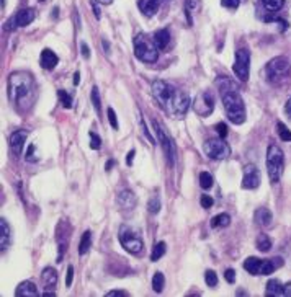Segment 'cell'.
Returning <instances> with one entry per match:
<instances>
[{"instance_id": "6da1fadb", "label": "cell", "mask_w": 291, "mask_h": 297, "mask_svg": "<svg viewBox=\"0 0 291 297\" xmlns=\"http://www.w3.org/2000/svg\"><path fill=\"white\" fill-rule=\"evenodd\" d=\"M152 95L168 116L177 119L185 118L187 111L190 108V96L185 92L178 90L164 80H154Z\"/></svg>"}, {"instance_id": "7a4b0ae2", "label": "cell", "mask_w": 291, "mask_h": 297, "mask_svg": "<svg viewBox=\"0 0 291 297\" xmlns=\"http://www.w3.org/2000/svg\"><path fill=\"white\" fill-rule=\"evenodd\" d=\"M35 96L36 85L30 72L18 71L8 77V100L20 113L31 108Z\"/></svg>"}, {"instance_id": "3957f363", "label": "cell", "mask_w": 291, "mask_h": 297, "mask_svg": "<svg viewBox=\"0 0 291 297\" xmlns=\"http://www.w3.org/2000/svg\"><path fill=\"white\" fill-rule=\"evenodd\" d=\"M216 85H218L219 95H221L229 121L234 124L246 123V105H244V100L241 93H239L236 83L229 80V77H218Z\"/></svg>"}, {"instance_id": "277c9868", "label": "cell", "mask_w": 291, "mask_h": 297, "mask_svg": "<svg viewBox=\"0 0 291 297\" xmlns=\"http://www.w3.org/2000/svg\"><path fill=\"white\" fill-rule=\"evenodd\" d=\"M134 54L139 61L154 64L159 59V48L154 43V39H149L146 35L139 33L134 38Z\"/></svg>"}, {"instance_id": "5b68a950", "label": "cell", "mask_w": 291, "mask_h": 297, "mask_svg": "<svg viewBox=\"0 0 291 297\" xmlns=\"http://www.w3.org/2000/svg\"><path fill=\"white\" fill-rule=\"evenodd\" d=\"M283 167H285L283 150L278 146L271 144V146H269V150H267V171H269L271 183H276L281 178Z\"/></svg>"}, {"instance_id": "8992f818", "label": "cell", "mask_w": 291, "mask_h": 297, "mask_svg": "<svg viewBox=\"0 0 291 297\" xmlns=\"http://www.w3.org/2000/svg\"><path fill=\"white\" fill-rule=\"evenodd\" d=\"M291 64L286 57H275L267 64L265 75L270 82H278L290 74Z\"/></svg>"}, {"instance_id": "52a82bcc", "label": "cell", "mask_w": 291, "mask_h": 297, "mask_svg": "<svg viewBox=\"0 0 291 297\" xmlns=\"http://www.w3.org/2000/svg\"><path fill=\"white\" fill-rule=\"evenodd\" d=\"M120 242L123 245V248L126 252L129 253H141L144 248V243H143V239L138 235V232H134L133 229H129V227L123 225L120 230Z\"/></svg>"}, {"instance_id": "ba28073f", "label": "cell", "mask_w": 291, "mask_h": 297, "mask_svg": "<svg viewBox=\"0 0 291 297\" xmlns=\"http://www.w3.org/2000/svg\"><path fill=\"white\" fill-rule=\"evenodd\" d=\"M203 148H205V154L213 160H224L231 155V147H229L221 137L208 139V141L205 142Z\"/></svg>"}, {"instance_id": "9c48e42d", "label": "cell", "mask_w": 291, "mask_h": 297, "mask_svg": "<svg viewBox=\"0 0 291 297\" xmlns=\"http://www.w3.org/2000/svg\"><path fill=\"white\" fill-rule=\"evenodd\" d=\"M152 124H154V129H156V134H157L159 142H161L164 152H166V155H167L168 164L173 165V162H175V146H173L172 137L168 136V132L166 131V128H164L159 121H156V119H154Z\"/></svg>"}, {"instance_id": "30bf717a", "label": "cell", "mask_w": 291, "mask_h": 297, "mask_svg": "<svg viewBox=\"0 0 291 297\" xmlns=\"http://www.w3.org/2000/svg\"><path fill=\"white\" fill-rule=\"evenodd\" d=\"M250 53L249 49H237L236 51V61H234L232 71L236 74V77L239 80L246 82L249 78V71H250Z\"/></svg>"}, {"instance_id": "8fae6325", "label": "cell", "mask_w": 291, "mask_h": 297, "mask_svg": "<svg viewBox=\"0 0 291 297\" xmlns=\"http://www.w3.org/2000/svg\"><path fill=\"white\" fill-rule=\"evenodd\" d=\"M193 110H195L196 114L201 116V118H206V116H209L214 111V98H213V95L208 93V92H203V93H200L195 98Z\"/></svg>"}, {"instance_id": "7c38bea8", "label": "cell", "mask_w": 291, "mask_h": 297, "mask_svg": "<svg viewBox=\"0 0 291 297\" xmlns=\"http://www.w3.org/2000/svg\"><path fill=\"white\" fill-rule=\"evenodd\" d=\"M36 13L33 8H25V10H20L17 13V15H13L10 20L7 21L5 25V30L7 31H12L15 30V28H23V26H28L30 23L35 20Z\"/></svg>"}, {"instance_id": "4fadbf2b", "label": "cell", "mask_w": 291, "mask_h": 297, "mask_svg": "<svg viewBox=\"0 0 291 297\" xmlns=\"http://www.w3.org/2000/svg\"><path fill=\"white\" fill-rule=\"evenodd\" d=\"M260 186V171L257 165L249 164L244 167V178H242V188L244 189H255Z\"/></svg>"}, {"instance_id": "5bb4252c", "label": "cell", "mask_w": 291, "mask_h": 297, "mask_svg": "<svg viewBox=\"0 0 291 297\" xmlns=\"http://www.w3.org/2000/svg\"><path fill=\"white\" fill-rule=\"evenodd\" d=\"M28 137V131L25 129H20V131H15L10 136V150L13 152V155H20L23 150V144H25Z\"/></svg>"}, {"instance_id": "9a60e30c", "label": "cell", "mask_w": 291, "mask_h": 297, "mask_svg": "<svg viewBox=\"0 0 291 297\" xmlns=\"http://www.w3.org/2000/svg\"><path fill=\"white\" fill-rule=\"evenodd\" d=\"M116 203H118V206L123 211H133L134 207H136V203H138V199H136V194L133 191H129V189H125V191H121L118 194V198H116Z\"/></svg>"}, {"instance_id": "2e32d148", "label": "cell", "mask_w": 291, "mask_h": 297, "mask_svg": "<svg viewBox=\"0 0 291 297\" xmlns=\"http://www.w3.org/2000/svg\"><path fill=\"white\" fill-rule=\"evenodd\" d=\"M56 239H58V247H59V257L58 261H61L65 253V248H67V242H69V235H67V227H65L64 222H61L58 230H56Z\"/></svg>"}, {"instance_id": "e0dca14e", "label": "cell", "mask_w": 291, "mask_h": 297, "mask_svg": "<svg viewBox=\"0 0 291 297\" xmlns=\"http://www.w3.org/2000/svg\"><path fill=\"white\" fill-rule=\"evenodd\" d=\"M40 62H41V67H44L46 71H51V69H54L58 66L59 57H58V54L53 53L51 49H43L40 56Z\"/></svg>"}, {"instance_id": "ac0fdd59", "label": "cell", "mask_w": 291, "mask_h": 297, "mask_svg": "<svg viewBox=\"0 0 291 297\" xmlns=\"http://www.w3.org/2000/svg\"><path fill=\"white\" fill-rule=\"evenodd\" d=\"M10 242H12L10 225H8V222L2 217V219H0V248H2V252H5L8 248Z\"/></svg>"}, {"instance_id": "d6986e66", "label": "cell", "mask_w": 291, "mask_h": 297, "mask_svg": "<svg viewBox=\"0 0 291 297\" xmlns=\"http://www.w3.org/2000/svg\"><path fill=\"white\" fill-rule=\"evenodd\" d=\"M41 281H43V286L46 289H56L58 286V273L53 268H44L43 273H41Z\"/></svg>"}, {"instance_id": "ffe728a7", "label": "cell", "mask_w": 291, "mask_h": 297, "mask_svg": "<svg viewBox=\"0 0 291 297\" xmlns=\"http://www.w3.org/2000/svg\"><path fill=\"white\" fill-rule=\"evenodd\" d=\"M138 7L146 17H152L154 13H157L159 7H161V0H139Z\"/></svg>"}, {"instance_id": "44dd1931", "label": "cell", "mask_w": 291, "mask_h": 297, "mask_svg": "<svg viewBox=\"0 0 291 297\" xmlns=\"http://www.w3.org/2000/svg\"><path fill=\"white\" fill-rule=\"evenodd\" d=\"M281 266H283V260L278 258V257L273 258V260H265V261L262 263L260 276H269V275H271V273L276 271Z\"/></svg>"}, {"instance_id": "7402d4cb", "label": "cell", "mask_w": 291, "mask_h": 297, "mask_svg": "<svg viewBox=\"0 0 291 297\" xmlns=\"http://www.w3.org/2000/svg\"><path fill=\"white\" fill-rule=\"evenodd\" d=\"M15 294L17 296H21V297H36V296H40V292L38 289H36V286H35V282H31V281H23L20 286L17 287V291H15Z\"/></svg>"}, {"instance_id": "603a6c76", "label": "cell", "mask_w": 291, "mask_h": 297, "mask_svg": "<svg viewBox=\"0 0 291 297\" xmlns=\"http://www.w3.org/2000/svg\"><path fill=\"white\" fill-rule=\"evenodd\" d=\"M262 263H264V260L250 257V258H247L246 261H244V270H246L247 273H250V275H253V276H260Z\"/></svg>"}, {"instance_id": "cb8c5ba5", "label": "cell", "mask_w": 291, "mask_h": 297, "mask_svg": "<svg viewBox=\"0 0 291 297\" xmlns=\"http://www.w3.org/2000/svg\"><path fill=\"white\" fill-rule=\"evenodd\" d=\"M170 33H168V30H157L156 33H154V43H156V46L159 49H166L168 43H170Z\"/></svg>"}, {"instance_id": "d4e9b609", "label": "cell", "mask_w": 291, "mask_h": 297, "mask_svg": "<svg viewBox=\"0 0 291 297\" xmlns=\"http://www.w3.org/2000/svg\"><path fill=\"white\" fill-rule=\"evenodd\" d=\"M255 222L262 227H267L271 224V219H273V216H271L270 209H267V207H260V209L255 211Z\"/></svg>"}, {"instance_id": "484cf974", "label": "cell", "mask_w": 291, "mask_h": 297, "mask_svg": "<svg viewBox=\"0 0 291 297\" xmlns=\"http://www.w3.org/2000/svg\"><path fill=\"white\" fill-rule=\"evenodd\" d=\"M265 294L270 297H276V296H283V284L278 279H270L267 282V289Z\"/></svg>"}, {"instance_id": "4316f807", "label": "cell", "mask_w": 291, "mask_h": 297, "mask_svg": "<svg viewBox=\"0 0 291 297\" xmlns=\"http://www.w3.org/2000/svg\"><path fill=\"white\" fill-rule=\"evenodd\" d=\"M90 245H92V232L85 230L81 239V243H79V255H85L90 250Z\"/></svg>"}, {"instance_id": "83f0119b", "label": "cell", "mask_w": 291, "mask_h": 297, "mask_svg": "<svg viewBox=\"0 0 291 297\" xmlns=\"http://www.w3.org/2000/svg\"><path fill=\"white\" fill-rule=\"evenodd\" d=\"M229 224H231V217H229V214H226V212L214 216L213 219H211V227H213V229H216V227H228Z\"/></svg>"}, {"instance_id": "f1b7e54d", "label": "cell", "mask_w": 291, "mask_h": 297, "mask_svg": "<svg viewBox=\"0 0 291 297\" xmlns=\"http://www.w3.org/2000/svg\"><path fill=\"white\" fill-rule=\"evenodd\" d=\"M255 247L257 250H260V252H269V250L271 248V240H270V237L269 235H265V234H262L257 237V242H255Z\"/></svg>"}, {"instance_id": "f546056e", "label": "cell", "mask_w": 291, "mask_h": 297, "mask_svg": "<svg viewBox=\"0 0 291 297\" xmlns=\"http://www.w3.org/2000/svg\"><path fill=\"white\" fill-rule=\"evenodd\" d=\"M164 284H166V278L161 271H157L152 278V289L154 292H162L164 291Z\"/></svg>"}, {"instance_id": "4dcf8cb0", "label": "cell", "mask_w": 291, "mask_h": 297, "mask_svg": "<svg viewBox=\"0 0 291 297\" xmlns=\"http://www.w3.org/2000/svg\"><path fill=\"white\" fill-rule=\"evenodd\" d=\"M166 250H167L166 242L156 243V247L152 248V255H151V260H152V261H157V260H161L164 255H166Z\"/></svg>"}, {"instance_id": "1f68e13d", "label": "cell", "mask_w": 291, "mask_h": 297, "mask_svg": "<svg viewBox=\"0 0 291 297\" xmlns=\"http://www.w3.org/2000/svg\"><path fill=\"white\" fill-rule=\"evenodd\" d=\"M214 180H213V175L208 173V171H201L200 173V186L203 189H209L213 186Z\"/></svg>"}, {"instance_id": "d6a6232c", "label": "cell", "mask_w": 291, "mask_h": 297, "mask_svg": "<svg viewBox=\"0 0 291 297\" xmlns=\"http://www.w3.org/2000/svg\"><path fill=\"white\" fill-rule=\"evenodd\" d=\"M262 2H264V7L270 12H278L285 5V0H262Z\"/></svg>"}, {"instance_id": "836d02e7", "label": "cell", "mask_w": 291, "mask_h": 297, "mask_svg": "<svg viewBox=\"0 0 291 297\" xmlns=\"http://www.w3.org/2000/svg\"><path fill=\"white\" fill-rule=\"evenodd\" d=\"M90 98H92V105H93V108H95L97 114H100L102 113V100H100V92H98L97 87L92 88Z\"/></svg>"}, {"instance_id": "e575fe53", "label": "cell", "mask_w": 291, "mask_h": 297, "mask_svg": "<svg viewBox=\"0 0 291 297\" xmlns=\"http://www.w3.org/2000/svg\"><path fill=\"white\" fill-rule=\"evenodd\" d=\"M276 132H278V136L283 142H291V131L285 126L283 123L276 124Z\"/></svg>"}, {"instance_id": "d590c367", "label": "cell", "mask_w": 291, "mask_h": 297, "mask_svg": "<svg viewBox=\"0 0 291 297\" xmlns=\"http://www.w3.org/2000/svg\"><path fill=\"white\" fill-rule=\"evenodd\" d=\"M161 206H162V204H161V198H159L157 194H156V196H152L151 199H149L147 207H149V211H151L152 214H157V212L161 211Z\"/></svg>"}, {"instance_id": "8d00e7d4", "label": "cell", "mask_w": 291, "mask_h": 297, "mask_svg": "<svg viewBox=\"0 0 291 297\" xmlns=\"http://www.w3.org/2000/svg\"><path fill=\"white\" fill-rule=\"evenodd\" d=\"M58 96H59V100H61V103H62L64 108H70V106H72V96H70L65 90H59Z\"/></svg>"}, {"instance_id": "74e56055", "label": "cell", "mask_w": 291, "mask_h": 297, "mask_svg": "<svg viewBox=\"0 0 291 297\" xmlns=\"http://www.w3.org/2000/svg\"><path fill=\"white\" fill-rule=\"evenodd\" d=\"M205 281L209 287L218 286V275H216L213 270H208V271H206V275H205Z\"/></svg>"}, {"instance_id": "f35d334b", "label": "cell", "mask_w": 291, "mask_h": 297, "mask_svg": "<svg viewBox=\"0 0 291 297\" xmlns=\"http://www.w3.org/2000/svg\"><path fill=\"white\" fill-rule=\"evenodd\" d=\"M106 114H108V121H110L111 128H113L115 131H116V129H118L120 126H118V118H116V113H115V110H113V108H108Z\"/></svg>"}, {"instance_id": "ab89813d", "label": "cell", "mask_w": 291, "mask_h": 297, "mask_svg": "<svg viewBox=\"0 0 291 297\" xmlns=\"http://www.w3.org/2000/svg\"><path fill=\"white\" fill-rule=\"evenodd\" d=\"M100 146H102L100 136H98V134H95V132H90V147L93 148V150H98V148H100Z\"/></svg>"}, {"instance_id": "60d3db41", "label": "cell", "mask_w": 291, "mask_h": 297, "mask_svg": "<svg viewBox=\"0 0 291 297\" xmlns=\"http://www.w3.org/2000/svg\"><path fill=\"white\" fill-rule=\"evenodd\" d=\"M196 7H198V0H187V2H185V12H187V15H188V21H190V23H191L190 12L195 10Z\"/></svg>"}, {"instance_id": "b9f144b4", "label": "cell", "mask_w": 291, "mask_h": 297, "mask_svg": "<svg viewBox=\"0 0 291 297\" xmlns=\"http://www.w3.org/2000/svg\"><path fill=\"white\" fill-rule=\"evenodd\" d=\"M221 5L226 8H231V10H236L241 5V0H221Z\"/></svg>"}, {"instance_id": "7bdbcfd3", "label": "cell", "mask_w": 291, "mask_h": 297, "mask_svg": "<svg viewBox=\"0 0 291 297\" xmlns=\"http://www.w3.org/2000/svg\"><path fill=\"white\" fill-rule=\"evenodd\" d=\"M216 131H218V134H219V137H221V139H224V137H226L228 136V132H229V129H228V126H226V124H224V123H218V124H216Z\"/></svg>"}, {"instance_id": "ee69618b", "label": "cell", "mask_w": 291, "mask_h": 297, "mask_svg": "<svg viewBox=\"0 0 291 297\" xmlns=\"http://www.w3.org/2000/svg\"><path fill=\"white\" fill-rule=\"evenodd\" d=\"M213 204H214V199L211 196H208V194H203V196H201V206H203L205 209H209Z\"/></svg>"}, {"instance_id": "f6af8a7d", "label": "cell", "mask_w": 291, "mask_h": 297, "mask_svg": "<svg viewBox=\"0 0 291 297\" xmlns=\"http://www.w3.org/2000/svg\"><path fill=\"white\" fill-rule=\"evenodd\" d=\"M224 278H226V281L229 284H234V282H236V271L229 268V270H226V273H224Z\"/></svg>"}, {"instance_id": "bcb514c9", "label": "cell", "mask_w": 291, "mask_h": 297, "mask_svg": "<svg viewBox=\"0 0 291 297\" xmlns=\"http://www.w3.org/2000/svg\"><path fill=\"white\" fill-rule=\"evenodd\" d=\"M72 281H74V266H69L67 275H65V286L70 287L72 286Z\"/></svg>"}, {"instance_id": "7dc6e473", "label": "cell", "mask_w": 291, "mask_h": 297, "mask_svg": "<svg viewBox=\"0 0 291 297\" xmlns=\"http://www.w3.org/2000/svg\"><path fill=\"white\" fill-rule=\"evenodd\" d=\"M35 146H30V148H28V152H26V160L28 162H36L38 159H36V155H35Z\"/></svg>"}, {"instance_id": "c3c4849f", "label": "cell", "mask_w": 291, "mask_h": 297, "mask_svg": "<svg viewBox=\"0 0 291 297\" xmlns=\"http://www.w3.org/2000/svg\"><path fill=\"white\" fill-rule=\"evenodd\" d=\"M141 126H143V129H144V136L147 137V141L151 142V144H154V139H152V136H151V132L147 131V128H146V123H144L143 118H141Z\"/></svg>"}, {"instance_id": "681fc988", "label": "cell", "mask_w": 291, "mask_h": 297, "mask_svg": "<svg viewBox=\"0 0 291 297\" xmlns=\"http://www.w3.org/2000/svg\"><path fill=\"white\" fill-rule=\"evenodd\" d=\"M81 53H82V56H83V57H85V59L90 57V49H88V46H87L85 43H82V44H81Z\"/></svg>"}, {"instance_id": "f907efd6", "label": "cell", "mask_w": 291, "mask_h": 297, "mask_svg": "<svg viewBox=\"0 0 291 297\" xmlns=\"http://www.w3.org/2000/svg\"><path fill=\"white\" fill-rule=\"evenodd\" d=\"M111 296H128V292L126 291H108L106 297H111Z\"/></svg>"}, {"instance_id": "816d5d0a", "label": "cell", "mask_w": 291, "mask_h": 297, "mask_svg": "<svg viewBox=\"0 0 291 297\" xmlns=\"http://www.w3.org/2000/svg\"><path fill=\"white\" fill-rule=\"evenodd\" d=\"M136 157V150H129V154H128V159H126V165L131 167L133 165V159Z\"/></svg>"}, {"instance_id": "f5cc1de1", "label": "cell", "mask_w": 291, "mask_h": 297, "mask_svg": "<svg viewBox=\"0 0 291 297\" xmlns=\"http://www.w3.org/2000/svg\"><path fill=\"white\" fill-rule=\"evenodd\" d=\"M92 10H93V13H95V17H97V20H100V8H98V5L95 2H92Z\"/></svg>"}, {"instance_id": "db71d44e", "label": "cell", "mask_w": 291, "mask_h": 297, "mask_svg": "<svg viewBox=\"0 0 291 297\" xmlns=\"http://www.w3.org/2000/svg\"><path fill=\"white\" fill-rule=\"evenodd\" d=\"M283 296L291 297V282H288V284L283 286Z\"/></svg>"}, {"instance_id": "11a10c76", "label": "cell", "mask_w": 291, "mask_h": 297, "mask_svg": "<svg viewBox=\"0 0 291 297\" xmlns=\"http://www.w3.org/2000/svg\"><path fill=\"white\" fill-rule=\"evenodd\" d=\"M285 111H286V114L291 116V98H288V101H286V105H285Z\"/></svg>"}, {"instance_id": "9f6ffc18", "label": "cell", "mask_w": 291, "mask_h": 297, "mask_svg": "<svg viewBox=\"0 0 291 297\" xmlns=\"http://www.w3.org/2000/svg\"><path fill=\"white\" fill-rule=\"evenodd\" d=\"M113 165H115V160H110V162H106V165H105V170H106V171H110L111 168H113Z\"/></svg>"}, {"instance_id": "6f0895ef", "label": "cell", "mask_w": 291, "mask_h": 297, "mask_svg": "<svg viewBox=\"0 0 291 297\" xmlns=\"http://www.w3.org/2000/svg\"><path fill=\"white\" fill-rule=\"evenodd\" d=\"M79 82H81V74L76 72L74 74V85H79Z\"/></svg>"}, {"instance_id": "680465c9", "label": "cell", "mask_w": 291, "mask_h": 297, "mask_svg": "<svg viewBox=\"0 0 291 297\" xmlns=\"http://www.w3.org/2000/svg\"><path fill=\"white\" fill-rule=\"evenodd\" d=\"M98 3H103V5H110V3H113V0H95Z\"/></svg>"}, {"instance_id": "91938a15", "label": "cell", "mask_w": 291, "mask_h": 297, "mask_svg": "<svg viewBox=\"0 0 291 297\" xmlns=\"http://www.w3.org/2000/svg\"><path fill=\"white\" fill-rule=\"evenodd\" d=\"M41 2H43V0H41Z\"/></svg>"}]
</instances>
